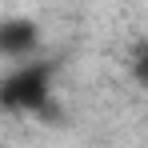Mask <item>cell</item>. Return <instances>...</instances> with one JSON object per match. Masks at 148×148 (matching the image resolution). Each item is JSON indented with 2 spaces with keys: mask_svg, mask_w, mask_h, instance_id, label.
Segmentation results:
<instances>
[{
  "mask_svg": "<svg viewBox=\"0 0 148 148\" xmlns=\"http://www.w3.org/2000/svg\"><path fill=\"white\" fill-rule=\"evenodd\" d=\"M48 100H52V72L40 60H28V64H20L16 72H8L0 80V108L4 112L36 116V112L48 108Z\"/></svg>",
  "mask_w": 148,
  "mask_h": 148,
  "instance_id": "1",
  "label": "cell"
},
{
  "mask_svg": "<svg viewBox=\"0 0 148 148\" xmlns=\"http://www.w3.org/2000/svg\"><path fill=\"white\" fill-rule=\"evenodd\" d=\"M40 44V28L32 20H0V56H28Z\"/></svg>",
  "mask_w": 148,
  "mask_h": 148,
  "instance_id": "2",
  "label": "cell"
},
{
  "mask_svg": "<svg viewBox=\"0 0 148 148\" xmlns=\"http://www.w3.org/2000/svg\"><path fill=\"white\" fill-rule=\"evenodd\" d=\"M128 68H132V76H136V84H144V88H148V44H140V48L132 52Z\"/></svg>",
  "mask_w": 148,
  "mask_h": 148,
  "instance_id": "3",
  "label": "cell"
}]
</instances>
